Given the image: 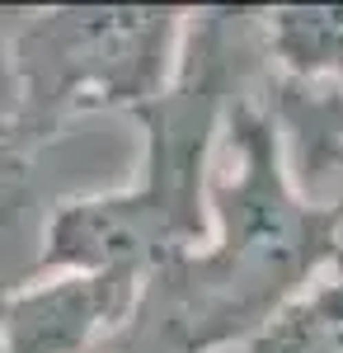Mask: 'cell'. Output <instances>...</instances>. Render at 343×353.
Returning a JSON list of instances; mask_svg holds the SVG:
<instances>
[{"mask_svg": "<svg viewBox=\"0 0 343 353\" xmlns=\"http://www.w3.org/2000/svg\"><path fill=\"white\" fill-rule=\"evenodd\" d=\"M240 353H343V259L301 288Z\"/></svg>", "mask_w": 343, "mask_h": 353, "instance_id": "ba28073f", "label": "cell"}, {"mask_svg": "<svg viewBox=\"0 0 343 353\" xmlns=\"http://www.w3.org/2000/svg\"><path fill=\"white\" fill-rule=\"evenodd\" d=\"M211 226L136 283V301L104 353L245 349L301 288L339 259L329 208L296 184L268 90L240 99L216 146Z\"/></svg>", "mask_w": 343, "mask_h": 353, "instance_id": "6da1fadb", "label": "cell"}, {"mask_svg": "<svg viewBox=\"0 0 343 353\" xmlns=\"http://www.w3.org/2000/svg\"><path fill=\"white\" fill-rule=\"evenodd\" d=\"M268 109L287 146V165L311 198H329L343 174V90H282L268 85Z\"/></svg>", "mask_w": 343, "mask_h": 353, "instance_id": "52a82bcc", "label": "cell"}, {"mask_svg": "<svg viewBox=\"0 0 343 353\" xmlns=\"http://www.w3.org/2000/svg\"><path fill=\"white\" fill-rule=\"evenodd\" d=\"M188 10L61 5L24 10L5 61L14 90V151L38 161L71 123L146 109L174 81Z\"/></svg>", "mask_w": 343, "mask_h": 353, "instance_id": "3957f363", "label": "cell"}, {"mask_svg": "<svg viewBox=\"0 0 343 353\" xmlns=\"http://www.w3.org/2000/svg\"><path fill=\"white\" fill-rule=\"evenodd\" d=\"M19 14L24 10H0V292L33 278L43 221L52 212V208H38L43 198L33 193L38 161H24L14 151V90H10L5 43H10V28L19 24Z\"/></svg>", "mask_w": 343, "mask_h": 353, "instance_id": "5b68a950", "label": "cell"}, {"mask_svg": "<svg viewBox=\"0 0 343 353\" xmlns=\"http://www.w3.org/2000/svg\"><path fill=\"white\" fill-rule=\"evenodd\" d=\"M136 301V278L38 273L0 292V353H104Z\"/></svg>", "mask_w": 343, "mask_h": 353, "instance_id": "277c9868", "label": "cell"}, {"mask_svg": "<svg viewBox=\"0 0 343 353\" xmlns=\"http://www.w3.org/2000/svg\"><path fill=\"white\" fill-rule=\"evenodd\" d=\"M268 85L259 10H188L174 81L132 113L141 128L136 174L118 189L56 198L43 221L33 278L113 273L141 283L169 254L198 245L211 226L207 189L226 118Z\"/></svg>", "mask_w": 343, "mask_h": 353, "instance_id": "7a4b0ae2", "label": "cell"}, {"mask_svg": "<svg viewBox=\"0 0 343 353\" xmlns=\"http://www.w3.org/2000/svg\"><path fill=\"white\" fill-rule=\"evenodd\" d=\"M268 81L282 90H343V5L259 10Z\"/></svg>", "mask_w": 343, "mask_h": 353, "instance_id": "8992f818", "label": "cell"}, {"mask_svg": "<svg viewBox=\"0 0 343 353\" xmlns=\"http://www.w3.org/2000/svg\"><path fill=\"white\" fill-rule=\"evenodd\" d=\"M324 208H329V217H334V236H339V259H343V174H339V184L329 189Z\"/></svg>", "mask_w": 343, "mask_h": 353, "instance_id": "9c48e42d", "label": "cell"}]
</instances>
